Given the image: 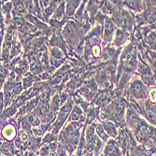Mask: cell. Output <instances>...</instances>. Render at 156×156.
I'll return each mask as SVG.
<instances>
[{
  "mask_svg": "<svg viewBox=\"0 0 156 156\" xmlns=\"http://www.w3.org/2000/svg\"><path fill=\"white\" fill-rule=\"evenodd\" d=\"M154 136H155V131L152 128L149 129L148 125L143 121H140L138 122L136 128V136L139 142L141 143L146 142L149 136L153 137Z\"/></svg>",
  "mask_w": 156,
  "mask_h": 156,
  "instance_id": "6da1fadb",
  "label": "cell"
},
{
  "mask_svg": "<svg viewBox=\"0 0 156 156\" xmlns=\"http://www.w3.org/2000/svg\"><path fill=\"white\" fill-rule=\"evenodd\" d=\"M131 93L136 98H143L145 96V89L142 82L139 80H135L131 84Z\"/></svg>",
  "mask_w": 156,
  "mask_h": 156,
  "instance_id": "7a4b0ae2",
  "label": "cell"
},
{
  "mask_svg": "<svg viewBox=\"0 0 156 156\" xmlns=\"http://www.w3.org/2000/svg\"><path fill=\"white\" fill-rule=\"evenodd\" d=\"M70 111V106L69 105H66V106H64L61 112H60V114H59V117H58V120L57 122H56V123L54 124V133L55 132H58L59 128L62 126L63 122L66 121L67 115H68V113Z\"/></svg>",
  "mask_w": 156,
  "mask_h": 156,
  "instance_id": "3957f363",
  "label": "cell"
},
{
  "mask_svg": "<svg viewBox=\"0 0 156 156\" xmlns=\"http://www.w3.org/2000/svg\"><path fill=\"white\" fill-rule=\"evenodd\" d=\"M105 151H106L107 155H110V156H120L121 155V152L119 151L117 143L113 140H110L108 143Z\"/></svg>",
  "mask_w": 156,
  "mask_h": 156,
  "instance_id": "277c9868",
  "label": "cell"
},
{
  "mask_svg": "<svg viewBox=\"0 0 156 156\" xmlns=\"http://www.w3.org/2000/svg\"><path fill=\"white\" fill-rule=\"evenodd\" d=\"M103 129L105 130V132H107L109 136L113 137H115L117 136V130L115 128V126L109 122H103Z\"/></svg>",
  "mask_w": 156,
  "mask_h": 156,
  "instance_id": "5b68a950",
  "label": "cell"
},
{
  "mask_svg": "<svg viewBox=\"0 0 156 156\" xmlns=\"http://www.w3.org/2000/svg\"><path fill=\"white\" fill-rule=\"evenodd\" d=\"M14 134H15V131H14V128L11 125H8L6 128L4 129V131H3L4 136L6 138H8V139H11L13 137Z\"/></svg>",
  "mask_w": 156,
  "mask_h": 156,
  "instance_id": "8992f818",
  "label": "cell"
},
{
  "mask_svg": "<svg viewBox=\"0 0 156 156\" xmlns=\"http://www.w3.org/2000/svg\"><path fill=\"white\" fill-rule=\"evenodd\" d=\"M79 2L80 1H67V4H66V9H67V14L68 15H71L73 14V12L75 11V9L76 7L79 5Z\"/></svg>",
  "mask_w": 156,
  "mask_h": 156,
  "instance_id": "52a82bcc",
  "label": "cell"
},
{
  "mask_svg": "<svg viewBox=\"0 0 156 156\" xmlns=\"http://www.w3.org/2000/svg\"><path fill=\"white\" fill-rule=\"evenodd\" d=\"M112 31H113V23H111V21L108 20L107 23H106V33H105V37L107 38L109 37V40H110V37H111Z\"/></svg>",
  "mask_w": 156,
  "mask_h": 156,
  "instance_id": "ba28073f",
  "label": "cell"
},
{
  "mask_svg": "<svg viewBox=\"0 0 156 156\" xmlns=\"http://www.w3.org/2000/svg\"><path fill=\"white\" fill-rule=\"evenodd\" d=\"M96 132L99 135V136L102 138V140H104V141H107L108 140V134L105 132V130L103 129V127L101 125H97V127H96Z\"/></svg>",
  "mask_w": 156,
  "mask_h": 156,
  "instance_id": "9c48e42d",
  "label": "cell"
},
{
  "mask_svg": "<svg viewBox=\"0 0 156 156\" xmlns=\"http://www.w3.org/2000/svg\"><path fill=\"white\" fill-rule=\"evenodd\" d=\"M127 37L126 34H124V32L122 31H118L117 35H116V44L120 45L125 41V37Z\"/></svg>",
  "mask_w": 156,
  "mask_h": 156,
  "instance_id": "30bf717a",
  "label": "cell"
},
{
  "mask_svg": "<svg viewBox=\"0 0 156 156\" xmlns=\"http://www.w3.org/2000/svg\"><path fill=\"white\" fill-rule=\"evenodd\" d=\"M146 117L147 119L151 122V123H154L155 124V110L153 108L151 109H148L146 111Z\"/></svg>",
  "mask_w": 156,
  "mask_h": 156,
  "instance_id": "8fae6325",
  "label": "cell"
},
{
  "mask_svg": "<svg viewBox=\"0 0 156 156\" xmlns=\"http://www.w3.org/2000/svg\"><path fill=\"white\" fill-rule=\"evenodd\" d=\"M63 14H64V5H62L56 11L55 15H54V18L57 19V20H60L62 17H63Z\"/></svg>",
  "mask_w": 156,
  "mask_h": 156,
  "instance_id": "7c38bea8",
  "label": "cell"
},
{
  "mask_svg": "<svg viewBox=\"0 0 156 156\" xmlns=\"http://www.w3.org/2000/svg\"><path fill=\"white\" fill-rule=\"evenodd\" d=\"M28 121H29V123H31V124H32V125H34V126H37V125H38V124H39V119L37 118V115H33V116H31Z\"/></svg>",
  "mask_w": 156,
  "mask_h": 156,
  "instance_id": "4fadbf2b",
  "label": "cell"
},
{
  "mask_svg": "<svg viewBox=\"0 0 156 156\" xmlns=\"http://www.w3.org/2000/svg\"><path fill=\"white\" fill-rule=\"evenodd\" d=\"M15 10L18 14H23L25 12L24 10V7L23 5V3H17L16 4V7H15Z\"/></svg>",
  "mask_w": 156,
  "mask_h": 156,
  "instance_id": "5bb4252c",
  "label": "cell"
},
{
  "mask_svg": "<svg viewBox=\"0 0 156 156\" xmlns=\"http://www.w3.org/2000/svg\"><path fill=\"white\" fill-rule=\"evenodd\" d=\"M127 4L129 5L130 8H133V9H139L140 8V2L139 1H127Z\"/></svg>",
  "mask_w": 156,
  "mask_h": 156,
  "instance_id": "9a60e30c",
  "label": "cell"
},
{
  "mask_svg": "<svg viewBox=\"0 0 156 156\" xmlns=\"http://www.w3.org/2000/svg\"><path fill=\"white\" fill-rule=\"evenodd\" d=\"M6 70L3 68V67H1L0 66V82H3L4 81V80H5V78H6Z\"/></svg>",
  "mask_w": 156,
  "mask_h": 156,
  "instance_id": "2e32d148",
  "label": "cell"
},
{
  "mask_svg": "<svg viewBox=\"0 0 156 156\" xmlns=\"http://www.w3.org/2000/svg\"><path fill=\"white\" fill-rule=\"evenodd\" d=\"M32 83V79L31 78H25L24 79V88H28Z\"/></svg>",
  "mask_w": 156,
  "mask_h": 156,
  "instance_id": "e0dca14e",
  "label": "cell"
},
{
  "mask_svg": "<svg viewBox=\"0 0 156 156\" xmlns=\"http://www.w3.org/2000/svg\"><path fill=\"white\" fill-rule=\"evenodd\" d=\"M132 156H144V155H143L142 151H140L139 149H136V151H133Z\"/></svg>",
  "mask_w": 156,
  "mask_h": 156,
  "instance_id": "ac0fdd59",
  "label": "cell"
},
{
  "mask_svg": "<svg viewBox=\"0 0 156 156\" xmlns=\"http://www.w3.org/2000/svg\"><path fill=\"white\" fill-rule=\"evenodd\" d=\"M3 106H4V103H3V99H2V94H0V112H1L3 109Z\"/></svg>",
  "mask_w": 156,
  "mask_h": 156,
  "instance_id": "d6986e66",
  "label": "cell"
},
{
  "mask_svg": "<svg viewBox=\"0 0 156 156\" xmlns=\"http://www.w3.org/2000/svg\"><path fill=\"white\" fill-rule=\"evenodd\" d=\"M150 94H151V98L152 101H155V90H151L150 92Z\"/></svg>",
  "mask_w": 156,
  "mask_h": 156,
  "instance_id": "ffe728a7",
  "label": "cell"
}]
</instances>
